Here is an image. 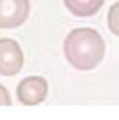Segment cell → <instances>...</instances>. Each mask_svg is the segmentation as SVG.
Here are the masks:
<instances>
[{"label":"cell","mask_w":119,"mask_h":120,"mask_svg":"<svg viewBox=\"0 0 119 120\" xmlns=\"http://www.w3.org/2000/svg\"><path fill=\"white\" fill-rule=\"evenodd\" d=\"M63 54L72 68L89 71L103 61L105 42L93 28H75L65 37Z\"/></svg>","instance_id":"1"},{"label":"cell","mask_w":119,"mask_h":120,"mask_svg":"<svg viewBox=\"0 0 119 120\" xmlns=\"http://www.w3.org/2000/svg\"><path fill=\"white\" fill-rule=\"evenodd\" d=\"M47 92H49L47 80L39 75L25 77L18 84V89H16L18 101L25 106H35V105L44 103L47 98Z\"/></svg>","instance_id":"2"},{"label":"cell","mask_w":119,"mask_h":120,"mask_svg":"<svg viewBox=\"0 0 119 120\" xmlns=\"http://www.w3.org/2000/svg\"><path fill=\"white\" fill-rule=\"evenodd\" d=\"M30 0H0V30H14L26 23Z\"/></svg>","instance_id":"3"},{"label":"cell","mask_w":119,"mask_h":120,"mask_svg":"<svg viewBox=\"0 0 119 120\" xmlns=\"http://www.w3.org/2000/svg\"><path fill=\"white\" fill-rule=\"evenodd\" d=\"M25 54L19 44L12 38H0V75L14 77L23 70Z\"/></svg>","instance_id":"4"},{"label":"cell","mask_w":119,"mask_h":120,"mask_svg":"<svg viewBox=\"0 0 119 120\" xmlns=\"http://www.w3.org/2000/svg\"><path fill=\"white\" fill-rule=\"evenodd\" d=\"M105 0H63V5L67 11L74 14L75 18H89L103 7Z\"/></svg>","instance_id":"5"},{"label":"cell","mask_w":119,"mask_h":120,"mask_svg":"<svg viewBox=\"0 0 119 120\" xmlns=\"http://www.w3.org/2000/svg\"><path fill=\"white\" fill-rule=\"evenodd\" d=\"M107 24H109L110 33L119 37V2L110 5V9L107 12Z\"/></svg>","instance_id":"6"},{"label":"cell","mask_w":119,"mask_h":120,"mask_svg":"<svg viewBox=\"0 0 119 120\" xmlns=\"http://www.w3.org/2000/svg\"><path fill=\"white\" fill-rule=\"evenodd\" d=\"M9 105H12V98H11L9 90L0 84V106H9Z\"/></svg>","instance_id":"7"}]
</instances>
